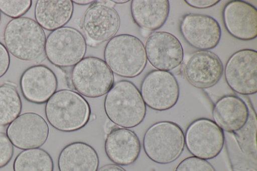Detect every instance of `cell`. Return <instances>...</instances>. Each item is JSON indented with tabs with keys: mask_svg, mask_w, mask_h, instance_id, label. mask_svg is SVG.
<instances>
[{
	"mask_svg": "<svg viewBox=\"0 0 257 171\" xmlns=\"http://www.w3.org/2000/svg\"><path fill=\"white\" fill-rule=\"evenodd\" d=\"M224 26L233 37L249 41L257 36V10L243 1L233 0L227 3L222 12Z\"/></svg>",
	"mask_w": 257,
	"mask_h": 171,
	"instance_id": "2e32d148",
	"label": "cell"
},
{
	"mask_svg": "<svg viewBox=\"0 0 257 171\" xmlns=\"http://www.w3.org/2000/svg\"><path fill=\"white\" fill-rule=\"evenodd\" d=\"M175 171H216L213 166L207 160L194 156L182 160Z\"/></svg>",
	"mask_w": 257,
	"mask_h": 171,
	"instance_id": "484cf974",
	"label": "cell"
},
{
	"mask_svg": "<svg viewBox=\"0 0 257 171\" xmlns=\"http://www.w3.org/2000/svg\"><path fill=\"white\" fill-rule=\"evenodd\" d=\"M14 171H53L54 162L50 154L41 148L20 152L13 162Z\"/></svg>",
	"mask_w": 257,
	"mask_h": 171,
	"instance_id": "603a6c76",
	"label": "cell"
},
{
	"mask_svg": "<svg viewBox=\"0 0 257 171\" xmlns=\"http://www.w3.org/2000/svg\"><path fill=\"white\" fill-rule=\"evenodd\" d=\"M249 109L239 97L225 95L214 104L212 116L215 123L223 130L235 132L241 129L249 119Z\"/></svg>",
	"mask_w": 257,
	"mask_h": 171,
	"instance_id": "d6986e66",
	"label": "cell"
},
{
	"mask_svg": "<svg viewBox=\"0 0 257 171\" xmlns=\"http://www.w3.org/2000/svg\"><path fill=\"white\" fill-rule=\"evenodd\" d=\"M145 49L147 59L156 70L168 71L179 66L184 58V51L178 39L165 31L152 33L147 38Z\"/></svg>",
	"mask_w": 257,
	"mask_h": 171,
	"instance_id": "4fadbf2b",
	"label": "cell"
},
{
	"mask_svg": "<svg viewBox=\"0 0 257 171\" xmlns=\"http://www.w3.org/2000/svg\"><path fill=\"white\" fill-rule=\"evenodd\" d=\"M31 0H0V11L13 19L22 17L30 9Z\"/></svg>",
	"mask_w": 257,
	"mask_h": 171,
	"instance_id": "d4e9b609",
	"label": "cell"
},
{
	"mask_svg": "<svg viewBox=\"0 0 257 171\" xmlns=\"http://www.w3.org/2000/svg\"><path fill=\"white\" fill-rule=\"evenodd\" d=\"M223 66L219 57L210 51H197L187 61L184 74L194 87L207 89L215 85L221 79Z\"/></svg>",
	"mask_w": 257,
	"mask_h": 171,
	"instance_id": "9a60e30c",
	"label": "cell"
},
{
	"mask_svg": "<svg viewBox=\"0 0 257 171\" xmlns=\"http://www.w3.org/2000/svg\"><path fill=\"white\" fill-rule=\"evenodd\" d=\"M7 135L0 131V168L6 166L14 154V147Z\"/></svg>",
	"mask_w": 257,
	"mask_h": 171,
	"instance_id": "4316f807",
	"label": "cell"
},
{
	"mask_svg": "<svg viewBox=\"0 0 257 171\" xmlns=\"http://www.w3.org/2000/svg\"><path fill=\"white\" fill-rule=\"evenodd\" d=\"M4 40L9 52L21 60H36L45 52V32L36 21L30 18L11 20L5 27Z\"/></svg>",
	"mask_w": 257,
	"mask_h": 171,
	"instance_id": "277c9868",
	"label": "cell"
},
{
	"mask_svg": "<svg viewBox=\"0 0 257 171\" xmlns=\"http://www.w3.org/2000/svg\"><path fill=\"white\" fill-rule=\"evenodd\" d=\"M73 11L71 0H39L35 5V18L43 29L53 31L69 22Z\"/></svg>",
	"mask_w": 257,
	"mask_h": 171,
	"instance_id": "7402d4cb",
	"label": "cell"
},
{
	"mask_svg": "<svg viewBox=\"0 0 257 171\" xmlns=\"http://www.w3.org/2000/svg\"><path fill=\"white\" fill-rule=\"evenodd\" d=\"M95 1L92 0H74L72 1L73 3L76 4L78 5L85 6L87 5H92L95 3Z\"/></svg>",
	"mask_w": 257,
	"mask_h": 171,
	"instance_id": "4dcf8cb0",
	"label": "cell"
},
{
	"mask_svg": "<svg viewBox=\"0 0 257 171\" xmlns=\"http://www.w3.org/2000/svg\"><path fill=\"white\" fill-rule=\"evenodd\" d=\"M185 3L191 7L195 9H207L217 5L219 0H186Z\"/></svg>",
	"mask_w": 257,
	"mask_h": 171,
	"instance_id": "f1b7e54d",
	"label": "cell"
},
{
	"mask_svg": "<svg viewBox=\"0 0 257 171\" xmlns=\"http://www.w3.org/2000/svg\"><path fill=\"white\" fill-rule=\"evenodd\" d=\"M45 112L50 124L63 132H73L85 126L91 114L90 107L80 94L69 89H61L46 102Z\"/></svg>",
	"mask_w": 257,
	"mask_h": 171,
	"instance_id": "7a4b0ae2",
	"label": "cell"
},
{
	"mask_svg": "<svg viewBox=\"0 0 257 171\" xmlns=\"http://www.w3.org/2000/svg\"><path fill=\"white\" fill-rule=\"evenodd\" d=\"M49 133L45 119L35 112L20 114L6 129L13 145L20 149L39 148L46 142Z\"/></svg>",
	"mask_w": 257,
	"mask_h": 171,
	"instance_id": "7c38bea8",
	"label": "cell"
},
{
	"mask_svg": "<svg viewBox=\"0 0 257 171\" xmlns=\"http://www.w3.org/2000/svg\"><path fill=\"white\" fill-rule=\"evenodd\" d=\"M184 133L181 127L170 121L156 122L146 130L143 145L147 156L159 164L175 161L185 147Z\"/></svg>",
	"mask_w": 257,
	"mask_h": 171,
	"instance_id": "5b68a950",
	"label": "cell"
},
{
	"mask_svg": "<svg viewBox=\"0 0 257 171\" xmlns=\"http://www.w3.org/2000/svg\"><path fill=\"white\" fill-rule=\"evenodd\" d=\"M99 157L90 145L76 141L66 145L58 158L59 171H97Z\"/></svg>",
	"mask_w": 257,
	"mask_h": 171,
	"instance_id": "ffe728a7",
	"label": "cell"
},
{
	"mask_svg": "<svg viewBox=\"0 0 257 171\" xmlns=\"http://www.w3.org/2000/svg\"><path fill=\"white\" fill-rule=\"evenodd\" d=\"M10 65L9 52L3 44L0 42V78L8 72Z\"/></svg>",
	"mask_w": 257,
	"mask_h": 171,
	"instance_id": "83f0119b",
	"label": "cell"
},
{
	"mask_svg": "<svg viewBox=\"0 0 257 171\" xmlns=\"http://www.w3.org/2000/svg\"><path fill=\"white\" fill-rule=\"evenodd\" d=\"M131 11L134 22L150 31L160 29L166 23L170 12L168 0H133Z\"/></svg>",
	"mask_w": 257,
	"mask_h": 171,
	"instance_id": "44dd1931",
	"label": "cell"
},
{
	"mask_svg": "<svg viewBox=\"0 0 257 171\" xmlns=\"http://www.w3.org/2000/svg\"><path fill=\"white\" fill-rule=\"evenodd\" d=\"M112 1L114 4H124V3H126L128 2H129V1H128V0H114V1Z\"/></svg>",
	"mask_w": 257,
	"mask_h": 171,
	"instance_id": "1f68e13d",
	"label": "cell"
},
{
	"mask_svg": "<svg viewBox=\"0 0 257 171\" xmlns=\"http://www.w3.org/2000/svg\"><path fill=\"white\" fill-rule=\"evenodd\" d=\"M180 31L190 46L201 51L215 48L221 37V29L218 22L207 15H185L180 22Z\"/></svg>",
	"mask_w": 257,
	"mask_h": 171,
	"instance_id": "5bb4252c",
	"label": "cell"
},
{
	"mask_svg": "<svg viewBox=\"0 0 257 171\" xmlns=\"http://www.w3.org/2000/svg\"><path fill=\"white\" fill-rule=\"evenodd\" d=\"M84 36L78 30L63 27L52 31L46 38L45 53L48 60L59 67L75 66L86 52Z\"/></svg>",
	"mask_w": 257,
	"mask_h": 171,
	"instance_id": "52a82bcc",
	"label": "cell"
},
{
	"mask_svg": "<svg viewBox=\"0 0 257 171\" xmlns=\"http://www.w3.org/2000/svg\"><path fill=\"white\" fill-rule=\"evenodd\" d=\"M104 59L113 73L124 78L138 76L147 63L144 44L130 34H120L109 40L104 48Z\"/></svg>",
	"mask_w": 257,
	"mask_h": 171,
	"instance_id": "3957f363",
	"label": "cell"
},
{
	"mask_svg": "<svg viewBox=\"0 0 257 171\" xmlns=\"http://www.w3.org/2000/svg\"><path fill=\"white\" fill-rule=\"evenodd\" d=\"M105 2L91 5L83 17L82 27L85 40L92 47L110 40L120 27L119 16L111 5L114 3L112 1Z\"/></svg>",
	"mask_w": 257,
	"mask_h": 171,
	"instance_id": "9c48e42d",
	"label": "cell"
},
{
	"mask_svg": "<svg viewBox=\"0 0 257 171\" xmlns=\"http://www.w3.org/2000/svg\"><path fill=\"white\" fill-rule=\"evenodd\" d=\"M20 86L27 101L43 104L56 91L58 81L51 69L44 65H37L24 71L20 78Z\"/></svg>",
	"mask_w": 257,
	"mask_h": 171,
	"instance_id": "e0dca14e",
	"label": "cell"
},
{
	"mask_svg": "<svg viewBox=\"0 0 257 171\" xmlns=\"http://www.w3.org/2000/svg\"><path fill=\"white\" fill-rule=\"evenodd\" d=\"M1 18H2V15H1V11H0V23H1Z\"/></svg>",
	"mask_w": 257,
	"mask_h": 171,
	"instance_id": "d6a6232c",
	"label": "cell"
},
{
	"mask_svg": "<svg viewBox=\"0 0 257 171\" xmlns=\"http://www.w3.org/2000/svg\"><path fill=\"white\" fill-rule=\"evenodd\" d=\"M98 171H126L117 164H109L101 167Z\"/></svg>",
	"mask_w": 257,
	"mask_h": 171,
	"instance_id": "f546056e",
	"label": "cell"
},
{
	"mask_svg": "<svg viewBox=\"0 0 257 171\" xmlns=\"http://www.w3.org/2000/svg\"><path fill=\"white\" fill-rule=\"evenodd\" d=\"M71 81L80 95L97 98L109 91L114 84V76L104 61L95 57H87L74 66Z\"/></svg>",
	"mask_w": 257,
	"mask_h": 171,
	"instance_id": "8992f818",
	"label": "cell"
},
{
	"mask_svg": "<svg viewBox=\"0 0 257 171\" xmlns=\"http://www.w3.org/2000/svg\"><path fill=\"white\" fill-rule=\"evenodd\" d=\"M104 108L111 122L125 128L140 124L147 111L140 90L128 80H120L113 84L105 96Z\"/></svg>",
	"mask_w": 257,
	"mask_h": 171,
	"instance_id": "6da1fadb",
	"label": "cell"
},
{
	"mask_svg": "<svg viewBox=\"0 0 257 171\" xmlns=\"http://www.w3.org/2000/svg\"><path fill=\"white\" fill-rule=\"evenodd\" d=\"M140 91L145 104L159 111L174 107L180 95L179 86L174 75L158 70H152L145 76Z\"/></svg>",
	"mask_w": 257,
	"mask_h": 171,
	"instance_id": "30bf717a",
	"label": "cell"
},
{
	"mask_svg": "<svg viewBox=\"0 0 257 171\" xmlns=\"http://www.w3.org/2000/svg\"><path fill=\"white\" fill-rule=\"evenodd\" d=\"M22 103L16 87L6 82L0 86V126L10 124L21 112Z\"/></svg>",
	"mask_w": 257,
	"mask_h": 171,
	"instance_id": "cb8c5ba5",
	"label": "cell"
},
{
	"mask_svg": "<svg viewBox=\"0 0 257 171\" xmlns=\"http://www.w3.org/2000/svg\"><path fill=\"white\" fill-rule=\"evenodd\" d=\"M225 81L234 92L243 95L257 92V52L250 49L238 50L228 59L224 69Z\"/></svg>",
	"mask_w": 257,
	"mask_h": 171,
	"instance_id": "8fae6325",
	"label": "cell"
},
{
	"mask_svg": "<svg viewBox=\"0 0 257 171\" xmlns=\"http://www.w3.org/2000/svg\"><path fill=\"white\" fill-rule=\"evenodd\" d=\"M185 144L193 156L205 160L212 159L221 151L225 141L223 131L210 119L200 118L188 126Z\"/></svg>",
	"mask_w": 257,
	"mask_h": 171,
	"instance_id": "ba28073f",
	"label": "cell"
},
{
	"mask_svg": "<svg viewBox=\"0 0 257 171\" xmlns=\"http://www.w3.org/2000/svg\"><path fill=\"white\" fill-rule=\"evenodd\" d=\"M104 148L108 158L118 165L134 163L139 156L141 146L137 134L132 130L115 127L106 137Z\"/></svg>",
	"mask_w": 257,
	"mask_h": 171,
	"instance_id": "ac0fdd59",
	"label": "cell"
}]
</instances>
